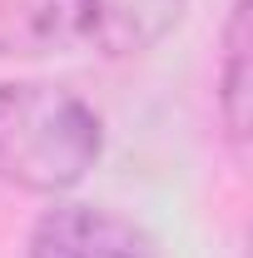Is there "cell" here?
Returning <instances> with one entry per match:
<instances>
[{
  "mask_svg": "<svg viewBox=\"0 0 253 258\" xmlns=\"http://www.w3.org/2000/svg\"><path fill=\"white\" fill-rule=\"evenodd\" d=\"M104 154L95 104L45 80L0 85V184L20 194H65Z\"/></svg>",
  "mask_w": 253,
  "mask_h": 258,
  "instance_id": "obj_1",
  "label": "cell"
},
{
  "mask_svg": "<svg viewBox=\"0 0 253 258\" xmlns=\"http://www.w3.org/2000/svg\"><path fill=\"white\" fill-rule=\"evenodd\" d=\"M30 258H164L154 233L109 204H55L30 228Z\"/></svg>",
  "mask_w": 253,
  "mask_h": 258,
  "instance_id": "obj_2",
  "label": "cell"
},
{
  "mask_svg": "<svg viewBox=\"0 0 253 258\" xmlns=\"http://www.w3.org/2000/svg\"><path fill=\"white\" fill-rule=\"evenodd\" d=\"M189 0H85V45L109 60H129L154 50L184 20Z\"/></svg>",
  "mask_w": 253,
  "mask_h": 258,
  "instance_id": "obj_3",
  "label": "cell"
},
{
  "mask_svg": "<svg viewBox=\"0 0 253 258\" xmlns=\"http://www.w3.org/2000/svg\"><path fill=\"white\" fill-rule=\"evenodd\" d=\"M85 40V0H0V60H40Z\"/></svg>",
  "mask_w": 253,
  "mask_h": 258,
  "instance_id": "obj_4",
  "label": "cell"
},
{
  "mask_svg": "<svg viewBox=\"0 0 253 258\" xmlns=\"http://www.w3.org/2000/svg\"><path fill=\"white\" fill-rule=\"evenodd\" d=\"M219 114L228 144L243 154L248 144V0H233L223 25V64H219Z\"/></svg>",
  "mask_w": 253,
  "mask_h": 258,
  "instance_id": "obj_5",
  "label": "cell"
}]
</instances>
